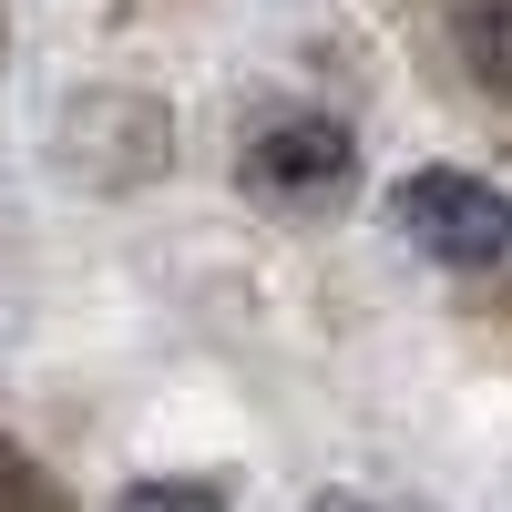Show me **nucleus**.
<instances>
[{"label":"nucleus","instance_id":"obj_2","mask_svg":"<svg viewBox=\"0 0 512 512\" xmlns=\"http://www.w3.org/2000/svg\"><path fill=\"white\" fill-rule=\"evenodd\" d=\"M349 134H338L328 113H287V123H267V134L246 144V185H267V195H287V205H318V195H338L349 185Z\"/></svg>","mask_w":512,"mask_h":512},{"label":"nucleus","instance_id":"obj_3","mask_svg":"<svg viewBox=\"0 0 512 512\" xmlns=\"http://www.w3.org/2000/svg\"><path fill=\"white\" fill-rule=\"evenodd\" d=\"M451 62L492 103H512V0H451Z\"/></svg>","mask_w":512,"mask_h":512},{"label":"nucleus","instance_id":"obj_1","mask_svg":"<svg viewBox=\"0 0 512 512\" xmlns=\"http://www.w3.org/2000/svg\"><path fill=\"white\" fill-rule=\"evenodd\" d=\"M390 216L420 256H441V267H512V195L461 175V164H420V175H400Z\"/></svg>","mask_w":512,"mask_h":512},{"label":"nucleus","instance_id":"obj_5","mask_svg":"<svg viewBox=\"0 0 512 512\" xmlns=\"http://www.w3.org/2000/svg\"><path fill=\"white\" fill-rule=\"evenodd\" d=\"M0 512H41V502H31V482H21V492H11V502H0Z\"/></svg>","mask_w":512,"mask_h":512},{"label":"nucleus","instance_id":"obj_4","mask_svg":"<svg viewBox=\"0 0 512 512\" xmlns=\"http://www.w3.org/2000/svg\"><path fill=\"white\" fill-rule=\"evenodd\" d=\"M123 512H226V502L205 492V482H134V492H123Z\"/></svg>","mask_w":512,"mask_h":512},{"label":"nucleus","instance_id":"obj_6","mask_svg":"<svg viewBox=\"0 0 512 512\" xmlns=\"http://www.w3.org/2000/svg\"><path fill=\"white\" fill-rule=\"evenodd\" d=\"M349 512H359V502H349Z\"/></svg>","mask_w":512,"mask_h":512}]
</instances>
